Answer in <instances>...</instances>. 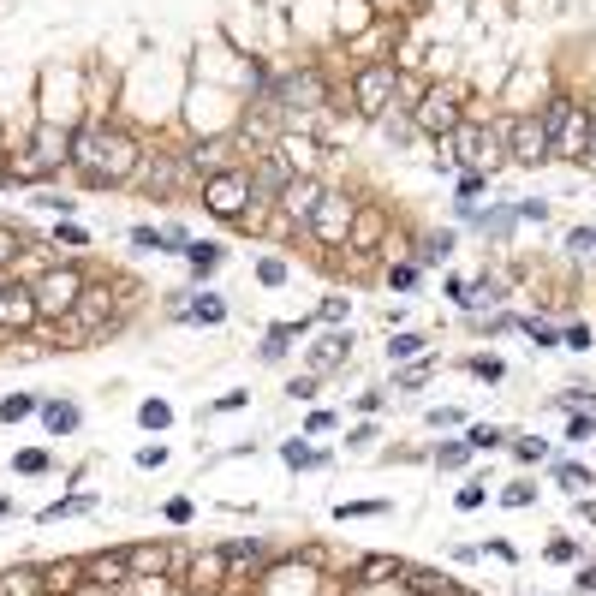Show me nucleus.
<instances>
[{
	"instance_id": "1",
	"label": "nucleus",
	"mask_w": 596,
	"mask_h": 596,
	"mask_svg": "<svg viewBox=\"0 0 596 596\" xmlns=\"http://www.w3.org/2000/svg\"><path fill=\"white\" fill-rule=\"evenodd\" d=\"M143 161V143L125 132V125H101L90 119L78 138H72V167H78L84 185H132Z\"/></svg>"
},
{
	"instance_id": "2",
	"label": "nucleus",
	"mask_w": 596,
	"mask_h": 596,
	"mask_svg": "<svg viewBox=\"0 0 596 596\" xmlns=\"http://www.w3.org/2000/svg\"><path fill=\"white\" fill-rule=\"evenodd\" d=\"M543 125H549V161H584L591 149V108H578L573 96H555L543 108Z\"/></svg>"
},
{
	"instance_id": "3",
	"label": "nucleus",
	"mask_w": 596,
	"mask_h": 596,
	"mask_svg": "<svg viewBox=\"0 0 596 596\" xmlns=\"http://www.w3.org/2000/svg\"><path fill=\"white\" fill-rule=\"evenodd\" d=\"M399 96V66L394 60H370V66H358V78H352V101H358V114H388Z\"/></svg>"
},
{
	"instance_id": "4",
	"label": "nucleus",
	"mask_w": 596,
	"mask_h": 596,
	"mask_svg": "<svg viewBox=\"0 0 596 596\" xmlns=\"http://www.w3.org/2000/svg\"><path fill=\"white\" fill-rule=\"evenodd\" d=\"M84 286H90V280H84L78 269H72V262H60V269H48V275H42L36 286H30V293H36V310H42V322H54V317H72V310H78V298H84Z\"/></svg>"
},
{
	"instance_id": "5",
	"label": "nucleus",
	"mask_w": 596,
	"mask_h": 596,
	"mask_svg": "<svg viewBox=\"0 0 596 596\" xmlns=\"http://www.w3.org/2000/svg\"><path fill=\"white\" fill-rule=\"evenodd\" d=\"M257 197H262L257 179L238 173V167H227V173H215V179H203V209H209V215H221V221H238V215H245V203H257Z\"/></svg>"
},
{
	"instance_id": "6",
	"label": "nucleus",
	"mask_w": 596,
	"mask_h": 596,
	"mask_svg": "<svg viewBox=\"0 0 596 596\" xmlns=\"http://www.w3.org/2000/svg\"><path fill=\"white\" fill-rule=\"evenodd\" d=\"M352 221H358V203L346 197V191H322V203L310 209V221H304V227H310V238H317V245L340 251V245L352 238Z\"/></svg>"
},
{
	"instance_id": "7",
	"label": "nucleus",
	"mask_w": 596,
	"mask_h": 596,
	"mask_svg": "<svg viewBox=\"0 0 596 596\" xmlns=\"http://www.w3.org/2000/svg\"><path fill=\"white\" fill-rule=\"evenodd\" d=\"M447 149H454L447 161H459L465 173H483V167H495V161L507 156L501 132H489V125H471V119H465V125H459L454 138H447Z\"/></svg>"
},
{
	"instance_id": "8",
	"label": "nucleus",
	"mask_w": 596,
	"mask_h": 596,
	"mask_svg": "<svg viewBox=\"0 0 596 596\" xmlns=\"http://www.w3.org/2000/svg\"><path fill=\"white\" fill-rule=\"evenodd\" d=\"M501 143H507V161H519V167H543L549 161V125H543V114H513L501 125Z\"/></svg>"
},
{
	"instance_id": "9",
	"label": "nucleus",
	"mask_w": 596,
	"mask_h": 596,
	"mask_svg": "<svg viewBox=\"0 0 596 596\" xmlns=\"http://www.w3.org/2000/svg\"><path fill=\"white\" fill-rule=\"evenodd\" d=\"M412 125L417 132H430V138L436 143H447L459 132V125H465V114H459V90H423V96H417V108H412Z\"/></svg>"
},
{
	"instance_id": "10",
	"label": "nucleus",
	"mask_w": 596,
	"mask_h": 596,
	"mask_svg": "<svg viewBox=\"0 0 596 596\" xmlns=\"http://www.w3.org/2000/svg\"><path fill=\"white\" fill-rule=\"evenodd\" d=\"M322 101H328V84H322L317 66H304V72H293V78L280 84V101H275V108H286V114H317Z\"/></svg>"
},
{
	"instance_id": "11",
	"label": "nucleus",
	"mask_w": 596,
	"mask_h": 596,
	"mask_svg": "<svg viewBox=\"0 0 596 596\" xmlns=\"http://www.w3.org/2000/svg\"><path fill=\"white\" fill-rule=\"evenodd\" d=\"M54 167H72V138H66L60 125H42L36 138H30V161H24V173H54Z\"/></svg>"
},
{
	"instance_id": "12",
	"label": "nucleus",
	"mask_w": 596,
	"mask_h": 596,
	"mask_svg": "<svg viewBox=\"0 0 596 596\" xmlns=\"http://www.w3.org/2000/svg\"><path fill=\"white\" fill-rule=\"evenodd\" d=\"M36 322H42V310H36V293H30V286H0V328L30 334Z\"/></svg>"
},
{
	"instance_id": "13",
	"label": "nucleus",
	"mask_w": 596,
	"mask_h": 596,
	"mask_svg": "<svg viewBox=\"0 0 596 596\" xmlns=\"http://www.w3.org/2000/svg\"><path fill=\"white\" fill-rule=\"evenodd\" d=\"M322 203V185H317V173H304V179H286L275 191V209L280 215H293V221H310V209Z\"/></svg>"
},
{
	"instance_id": "14",
	"label": "nucleus",
	"mask_w": 596,
	"mask_h": 596,
	"mask_svg": "<svg viewBox=\"0 0 596 596\" xmlns=\"http://www.w3.org/2000/svg\"><path fill=\"white\" fill-rule=\"evenodd\" d=\"M179 179H185V161L179 156H143L138 173H132V185H149V191H173Z\"/></svg>"
},
{
	"instance_id": "15",
	"label": "nucleus",
	"mask_w": 596,
	"mask_h": 596,
	"mask_svg": "<svg viewBox=\"0 0 596 596\" xmlns=\"http://www.w3.org/2000/svg\"><path fill=\"white\" fill-rule=\"evenodd\" d=\"M227 567H233V560H227V549H209V555L191 560L185 584H191V591H227Z\"/></svg>"
},
{
	"instance_id": "16",
	"label": "nucleus",
	"mask_w": 596,
	"mask_h": 596,
	"mask_svg": "<svg viewBox=\"0 0 596 596\" xmlns=\"http://www.w3.org/2000/svg\"><path fill=\"white\" fill-rule=\"evenodd\" d=\"M173 560H179V555L167 549V543H138V549H125V567H132V578H161Z\"/></svg>"
},
{
	"instance_id": "17",
	"label": "nucleus",
	"mask_w": 596,
	"mask_h": 596,
	"mask_svg": "<svg viewBox=\"0 0 596 596\" xmlns=\"http://www.w3.org/2000/svg\"><path fill=\"white\" fill-rule=\"evenodd\" d=\"M185 167H197L203 179L227 173V167H233V138H209V143H197V149L185 156Z\"/></svg>"
},
{
	"instance_id": "18",
	"label": "nucleus",
	"mask_w": 596,
	"mask_h": 596,
	"mask_svg": "<svg viewBox=\"0 0 596 596\" xmlns=\"http://www.w3.org/2000/svg\"><path fill=\"white\" fill-rule=\"evenodd\" d=\"M275 156H280V167H286L293 179H304L310 167H317V143H310V138H298V132H286V138L275 143Z\"/></svg>"
},
{
	"instance_id": "19",
	"label": "nucleus",
	"mask_w": 596,
	"mask_h": 596,
	"mask_svg": "<svg viewBox=\"0 0 596 596\" xmlns=\"http://www.w3.org/2000/svg\"><path fill=\"white\" fill-rule=\"evenodd\" d=\"M84 578L90 584H138L132 567H125V555H84Z\"/></svg>"
},
{
	"instance_id": "20",
	"label": "nucleus",
	"mask_w": 596,
	"mask_h": 596,
	"mask_svg": "<svg viewBox=\"0 0 596 596\" xmlns=\"http://www.w3.org/2000/svg\"><path fill=\"white\" fill-rule=\"evenodd\" d=\"M346 352H352V334H322L317 346H310V376H322V370L346 364Z\"/></svg>"
},
{
	"instance_id": "21",
	"label": "nucleus",
	"mask_w": 596,
	"mask_h": 596,
	"mask_svg": "<svg viewBox=\"0 0 596 596\" xmlns=\"http://www.w3.org/2000/svg\"><path fill=\"white\" fill-rule=\"evenodd\" d=\"M42 423H48V436H72L84 423V412L72 406V399H42Z\"/></svg>"
},
{
	"instance_id": "22",
	"label": "nucleus",
	"mask_w": 596,
	"mask_h": 596,
	"mask_svg": "<svg viewBox=\"0 0 596 596\" xmlns=\"http://www.w3.org/2000/svg\"><path fill=\"white\" fill-rule=\"evenodd\" d=\"M42 567H6L0 573V596H42Z\"/></svg>"
},
{
	"instance_id": "23",
	"label": "nucleus",
	"mask_w": 596,
	"mask_h": 596,
	"mask_svg": "<svg viewBox=\"0 0 596 596\" xmlns=\"http://www.w3.org/2000/svg\"><path fill=\"white\" fill-rule=\"evenodd\" d=\"M399 573H406L399 555H364L358 560V584H382V578H399Z\"/></svg>"
},
{
	"instance_id": "24",
	"label": "nucleus",
	"mask_w": 596,
	"mask_h": 596,
	"mask_svg": "<svg viewBox=\"0 0 596 596\" xmlns=\"http://www.w3.org/2000/svg\"><path fill=\"white\" fill-rule=\"evenodd\" d=\"M221 257H227V251H221L215 238H191V245H185V262H191L197 275H215V269H221Z\"/></svg>"
},
{
	"instance_id": "25",
	"label": "nucleus",
	"mask_w": 596,
	"mask_h": 596,
	"mask_svg": "<svg viewBox=\"0 0 596 596\" xmlns=\"http://www.w3.org/2000/svg\"><path fill=\"white\" fill-rule=\"evenodd\" d=\"M78 578H84V560H54V567H42V584H48V591H72Z\"/></svg>"
},
{
	"instance_id": "26",
	"label": "nucleus",
	"mask_w": 596,
	"mask_h": 596,
	"mask_svg": "<svg viewBox=\"0 0 596 596\" xmlns=\"http://www.w3.org/2000/svg\"><path fill=\"white\" fill-rule=\"evenodd\" d=\"M280 459H286L293 471H317V465H328V454H317V447H304V441H286V447H280Z\"/></svg>"
},
{
	"instance_id": "27",
	"label": "nucleus",
	"mask_w": 596,
	"mask_h": 596,
	"mask_svg": "<svg viewBox=\"0 0 596 596\" xmlns=\"http://www.w3.org/2000/svg\"><path fill=\"white\" fill-rule=\"evenodd\" d=\"M465 441H471V454H495L501 441H507V430H495V423H471Z\"/></svg>"
},
{
	"instance_id": "28",
	"label": "nucleus",
	"mask_w": 596,
	"mask_h": 596,
	"mask_svg": "<svg viewBox=\"0 0 596 596\" xmlns=\"http://www.w3.org/2000/svg\"><path fill=\"white\" fill-rule=\"evenodd\" d=\"M96 507V495H66L54 501V507H42V525H54V519H72V513H90Z\"/></svg>"
},
{
	"instance_id": "29",
	"label": "nucleus",
	"mask_w": 596,
	"mask_h": 596,
	"mask_svg": "<svg viewBox=\"0 0 596 596\" xmlns=\"http://www.w3.org/2000/svg\"><path fill=\"white\" fill-rule=\"evenodd\" d=\"M376 238H382V215H376V209H358L352 238H346V245H376Z\"/></svg>"
},
{
	"instance_id": "30",
	"label": "nucleus",
	"mask_w": 596,
	"mask_h": 596,
	"mask_svg": "<svg viewBox=\"0 0 596 596\" xmlns=\"http://www.w3.org/2000/svg\"><path fill=\"white\" fill-rule=\"evenodd\" d=\"M185 317H191V322H209V328H215V322L227 317V304H221V293H203L197 304H185Z\"/></svg>"
},
{
	"instance_id": "31",
	"label": "nucleus",
	"mask_w": 596,
	"mask_h": 596,
	"mask_svg": "<svg viewBox=\"0 0 596 596\" xmlns=\"http://www.w3.org/2000/svg\"><path fill=\"white\" fill-rule=\"evenodd\" d=\"M447 251H454V233H430L423 245H417V269H430V262H441Z\"/></svg>"
},
{
	"instance_id": "32",
	"label": "nucleus",
	"mask_w": 596,
	"mask_h": 596,
	"mask_svg": "<svg viewBox=\"0 0 596 596\" xmlns=\"http://www.w3.org/2000/svg\"><path fill=\"white\" fill-rule=\"evenodd\" d=\"M138 423H143V430H167V423H173V406H167V399H143Z\"/></svg>"
},
{
	"instance_id": "33",
	"label": "nucleus",
	"mask_w": 596,
	"mask_h": 596,
	"mask_svg": "<svg viewBox=\"0 0 596 596\" xmlns=\"http://www.w3.org/2000/svg\"><path fill=\"white\" fill-rule=\"evenodd\" d=\"M30 412H42L36 394H6L0 399V417H6V423H19V417H30Z\"/></svg>"
},
{
	"instance_id": "34",
	"label": "nucleus",
	"mask_w": 596,
	"mask_h": 596,
	"mask_svg": "<svg viewBox=\"0 0 596 596\" xmlns=\"http://www.w3.org/2000/svg\"><path fill=\"white\" fill-rule=\"evenodd\" d=\"M465 459H471V441H447V447H436V465H441V471H459Z\"/></svg>"
},
{
	"instance_id": "35",
	"label": "nucleus",
	"mask_w": 596,
	"mask_h": 596,
	"mask_svg": "<svg viewBox=\"0 0 596 596\" xmlns=\"http://www.w3.org/2000/svg\"><path fill=\"white\" fill-rule=\"evenodd\" d=\"M555 477L567 483V489H596V471H584V465H573V459H567V465H555Z\"/></svg>"
},
{
	"instance_id": "36",
	"label": "nucleus",
	"mask_w": 596,
	"mask_h": 596,
	"mask_svg": "<svg viewBox=\"0 0 596 596\" xmlns=\"http://www.w3.org/2000/svg\"><path fill=\"white\" fill-rule=\"evenodd\" d=\"M19 245H24V233H19V227H0V269H12V262L24 257Z\"/></svg>"
},
{
	"instance_id": "37",
	"label": "nucleus",
	"mask_w": 596,
	"mask_h": 596,
	"mask_svg": "<svg viewBox=\"0 0 596 596\" xmlns=\"http://www.w3.org/2000/svg\"><path fill=\"white\" fill-rule=\"evenodd\" d=\"M334 513L340 519H376V513H388V501H340Z\"/></svg>"
},
{
	"instance_id": "38",
	"label": "nucleus",
	"mask_w": 596,
	"mask_h": 596,
	"mask_svg": "<svg viewBox=\"0 0 596 596\" xmlns=\"http://www.w3.org/2000/svg\"><path fill=\"white\" fill-rule=\"evenodd\" d=\"M423 346H430L423 334H394V340H388V358H417Z\"/></svg>"
},
{
	"instance_id": "39",
	"label": "nucleus",
	"mask_w": 596,
	"mask_h": 596,
	"mask_svg": "<svg viewBox=\"0 0 596 596\" xmlns=\"http://www.w3.org/2000/svg\"><path fill=\"white\" fill-rule=\"evenodd\" d=\"M536 501V483H507L501 489V507H531Z\"/></svg>"
},
{
	"instance_id": "40",
	"label": "nucleus",
	"mask_w": 596,
	"mask_h": 596,
	"mask_svg": "<svg viewBox=\"0 0 596 596\" xmlns=\"http://www.w3.org/2000/svg\"><path fill=\"white\" fill-rule=\"evenodd\" d=\"M596 436V417H591V406L584 412H573V423H567V441H591Z\"/></svg>"
},
{
	"instance_id": "41",
	"label": "nucleus",
	"mask_w": 596,
	"mask_h": 596,
	"mask_svg": "<svg viewBox=\"0 0 596 596\" xmlns=\"http://www.w3.org/2000/svg\"><path fill=\"white\" fill-rule=\"evenodd\" d=\"M388 286L412 293V286H417V262H394V269H388Z\"/></svg>"
},
{
	"instance_id": "42",
	"label": "nucleus",
	"mask_w": 596,
	"mask_h": 596,
	"mask_svg": "<svg viewBox=\"0 0 596 596\" xmlns=\"http://www.w3.org/2000/svg\"><path fill=\"white\" fill-rule=\"evenodd\" d=\"M567 251L591 257V251H596V227H573V233H567Z\"/></svg>"
},
{
	"instance_id": "43",
	"label": "nucleus",
	"mask_w": 596,
	"mask_h": 596,
	"mask_svg": "<svg viewBox=\"0 0 596 596\" xmlns=\"http://www.w3.org/2000/svg\"><path fill=\"white\" fill-rule=\"evenodd\" d=\"M257 280H262V286H280V280H286V262H280V257H262L257 262Z\"/></svg>"
},
{
	"instance_id": "44",
	"label": "nucleus",
	"mask_w": 596,
	"mask_h": 596,
	"mask_svg": "<svg viewBox=\"0 0 596 596\" xmlns=\"http://www.w3.org/2000/svg\"><path fill=\"white\" fill-rule=\"evenodd\" d=\"M483 501H489V489H483V483H465V489H459V513H477Z\"/></svg>"
},
{
	"instance_id": "45",
	"label": "nucleus",
	"mask_w": 596,
	"mask_h": 596,
	"mask_svg": "<svg viewBox=\"0 0 596 596\" xmlns=\"http://www.w3.org/2000/svg\"><path fill=\"white\" fill-rule=\"evenodd\" d=\"M465 370H471V376H483V382H501V358H471Z\"/></svg>"
},
{
	"instance_id": "46",
	"label": "nucleus",
	"mask_w": 596,
	"mask_h": 596,
	"mask_svg": "<svg viewBox=\"0 0 596 596\" xmlns=\"http://www.w3.org/2000/svg\"><path fill=\"white\" fill-rule=\"evenodd\" d=\"M483 185H489V179H483V173H465V179H459V203L483 197Z\"/></svg>"
},
{
	"instance_id": "47",
	"label": "nucleus",
	"mask_w": 596,
	"mask_h": 596,
	"mask_svg": "<svg viewBox=\"0 0 596 596\" xmlns=\"http://www.w3.org/2000/svg\"><path fill=\"white\" fill-rule=\"evenodd\" d=\"M42 209H54V215H72V209H78V203H72V197H60V191H42Z\"/></svg>"
},
{
	"instance_id": "48",
	"label": "nucleus",
	"mask_w": 596,
	"mask_h": 596,
	"mask_svg": "<svg viewBox=\"0 0 596 596\" xmlns=\"http://www.w3.org/2000/svg\"><path fill=\"white\" fill-rule=\"evenodd\" d=\"M513 454L525 459V465H536V459H549V447H543V441H513Z\"/></svg>"
},
{
	"instance_id": "49",
	"label": "nucleus",
	"mask_w": 596,
	"mask_h": 596,
	"mask_svg": "<svg viewBox=\"0 0 596 596\" xmlns=\"http://www.w3.org/2000/svg\"><path fill=\"white\" fill-rule=\"evenodd\" d=\"M525 334H531V340H536V346H560V334H555V328H543V322H536V317H531V322H525Z\"/></svg>"
},
{
	"instance_id": "50",
	"label": "nucleus",
	"mask_w": 596,
	"mask_h": 596,
	"mask_svg": "<svg viewBox=\"0 0 596 596\" xmlns=\"http://www.w3.org/2000/svg\"><path fill=\"white\" fill-rule=\"evenodd\" d=\"M549 560H578V543L573 536H555V543H549Z\"/></svg>"
},
{
	"instance_id": "51",
	"label": "nucleus",
	"mask_w": 596,
	"mask_h": 596,
	"mask_svg": "<svg viewBox=\"0 0 596 596\" xmlns=\"http://www.w3.org/2000/svg\"><path fill=\"white\" fill-rule=\"evenodd\" d=\"M19 471H30V477H36V471H48V454H42V447H30V454H19Z\"/></svg>"
},
{
	"instance_id": "52",
	"label": "nucleus",
	"mask_w": 596,
	"mask_h": 596,
	"mask_svg": "<svg viewBox=\"0 0 596 596\" xmlns=\"http://www.w3.org/2000/svg\"><path fill=\"white\" fill-rule=\"evenodd\" d=\"M286 394H293V399H310V394H317V376H310V370H304V376H293V388H286Z\"/></svg>"
},
{
	"instance_id": "53",
	"label": "nucleus",
	"mask_w": 596,
	"mask_h": 596,
	"mask_svg": "<svg viewBox=\"0 0 596 596\" xmlns=\"http://www.w3.org/2000/svg\"><path fill=\"white\" fill-rule=\"evenodd\" d=\"M167 519H173V525H191V501H185V495L167 501Z\"/></svg>"
},
{
	"instance_id": "54",
	"label": "nucleus",
	"mask_w": 596,
	"mask_h": 596,
	"mask_svg": "<svg viewBox=\"0 0 596 596\" xmlns=\"http://www.w3.org/2000/svg\"><path fill=\"white\" fill-rule=\"evenodd\" d=\"M423 376H430V364H412V370H399L394 382H399V388H417V382H423Z\"/></svg>"
},
{
	"instance_id": "55",
	"label": "nucleus",
	"mask_w": 596,
	"mask_h": 596,
	"mask_svg": "<svg viewBox=\"0 0 596 596\" xmlns=\"http://www.w3.org/2000/svg\"><path fill=\"white\" fill-rule=\"evenodd\" d=\"M430 423H436V430H454L459 412H454V406H436V412H430Z\"/></svg>"
},
{
	"instance_id": "56",
	"label": "nucleus",
	"mask_w": 596,
	"mask_h": 596,
	"mask_svg": "<svg viewBox=\"0 0 596 596\" xmlns=\"http://www.w3.org/2000/svg\"><path fill=\"white\" fill-rule=\"evenodd\" d=\"M245 399H251V394H245V388H233V394H221V399H215V412H238Z\"/></svg>"
},
{
	"instance_id": "57",
	"label": "nucleus",
	"mask_w": 596,
	"mask_h": 596,
	"mask_svg": "<svg viewBox=\"0 0 596 596\" xmlns=\"http://www.w3.org/2000/svg\"><path fill=\"white\" fill-rule=\"evenodd\" d=\"M60 245H72V251H78V245H84V227H72V221H60Z\"/></svg>"
},
{
	"instance_id": "58",
	"label": "nucleus",
	"mask_w": 596,
	"mask_h": 596,
	"mask_svg": "<svg viewBox=\"0 0 596 596\" xmlns=\"http://www.w3.org/2000/svg\"><path fill=\"white\" fill-rule=\"evenodd\" d=\"M346 317V298H322V322H340Z\"/></svg>"
},
{
	"instance_id": "59",
	"label": "nucleus",
	"mask_w": 596,
	"mask_h": 596,
	"mask_svg": "<svg viewBox=\"0 0 596 596\" xmlns=\"http://www.w3.org/2000/svg\"><path fill=\"white\" fill-rule=\"evenodd\" d=\"M513 215H519V221H543V215H549V203H519Z\"/></svg>"
},
{
	"instance_id": "60",
	"label": "nucleus",
	"mask_w": 596,
	"mask_h": 596,
	"mask_svg": "<svg viewBox=\"0 0 596 596\" xmlns=\"http://www.w3.org/2000/svg\"><path fill=\"white\" fill-rule=\"evenodd\" d=\"M573 591H596V567H578V578H573Z\"/></svg>"
},
{
	"instance_id": "61",
	"label": "nucleus",
	"mask_w": 596,
	"mask_h": 596,
	"mask_svg": "<svg viewBox=\"0 0 596 596\" xmlns=\"http://www.w3.org/2000/svg\"><path fill=\"white\" fill-rule=\"evenodd\" d=\"M578 167H591V173H596V125H591V149H584V161H578Z\"/></svg>"
},
{
	"instance_id": "62",
	"label": "nucleus",
	"mask_w": 596,
	"mask_h": 596,
	"mask_svg": "<svg viewBox=\"0 0 596 596\" xmlns=\"http://www.w3.org/2000/svg\"><path fill=\"white\" fill-rule=\"evenodd\" d=\"M578 513H584V519H591V525H596V501H578Z\"/></svg>"
},
{
	"instance_id": "63",
	"label": "nucleus",
	"mask_w": 596,
	"mask_h": 596,
	"mask_svg": "<svg viewBox=\"0 0 596 596\" xmlns=\"http://www.w3.org/2000/svg\"><path fill=\"white\" fill-rule=\"evenodd\" d=\"M6 507H12V501H6V495H0V519H6Z\"/></svg>"
},
{
	"instance_id": "64",
	"label": "nucleus",
	"mask_w": 596,
	"mask_h": 596,
	"mask_svg": "<svg viewBox=\"0 0 596 596\" xmlns=\"http://www.w3.org/2000/svg\"><path fill=\"white\" fill-rule=\"evenodd\" d=\"M0 185H6V167H0Z\"/></svg>"
}]
</instances>
